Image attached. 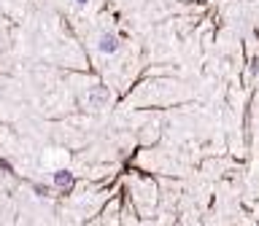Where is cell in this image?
Masks as SVG:
<instances>
[{"label":"cell","mask_w":259,"mask_h":226,"mask_svg":"<svg viewBox=\"0 0 259 226\" xmlns=\"http://www.w3.org/2000/svg\"><path fill=\"white\" fill-rule=\"evenodd\" d=\"M119 46H121V40H119L116 32H103V35L97 38V51L100 54H116Z\"/></svg>","instance_id":"6da1fadb"},{"label":"cell","mask_w":259,"mask_h":226,"mask_svg":"<svg viewBox=\"0 0 259 226\" xmlns=\"http://www.w3.org/2000/svg\"><path fill=\"white\" fill-rule=\"evenodd\" d=\"M87 100H89V108H105L108 100H111V94H108V89H105V86H92Z\"/></svg>","instance_id":"7a4b0ae2"},{"label":"cell","mask_w":259,"mask_h":226,"mask_svg":"<svg viewBox=\"0 0 259 226\" xmlns=\"http://www.w3.org/2000/svg\"><path fill=\"white\" fill-rule=\"evenodd\" d=\"M73 186V173L68 170H57L54 173V189H70Z\"/></svg>","instance_id":"3957f363"},{"label":"cell","mask_w":259,"mask_h":226,"mask_svg":"<svg viewBox=\"0 0 259 226\" xmlns=\"http://www.w3.org/2000/svg\"><path fill=\"white\" fill-rule=\"evenodd\" d=\"M35 191L40 194V197H49V186H35Z\"/></svg>","instance_id":"277c9868"},{"label":"cell","mask_w":259,"mask_h":226,"mask_svg":"<svg viewBox=\"0 0 259 226\" xmlns=\"http://www.w3.org/2000/svg\"><path fill=\"white\" fill-rule=\"evenodd\" d=\"M89 3V0H76V6H87Z\"/></svg>","instance_id":"5b68a950"}]
</instances>
